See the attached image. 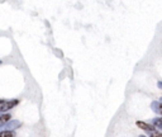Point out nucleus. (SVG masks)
Listing matches in <instances>:
<instances>
[{
	"mask_svg": "<svg viewBox=\"0 0 162 137\" xmlns=\"http://www.w3.org/2000/svg\"><path fill=\"white\" fill-rule=\"evenodd\" d=\"M17 104V102H4L3 104H0V110H9L12 107H14Z\"/></svg>",
	"mask_w": 162,
	"mask_h": 137,
	"instance_id": "nucleus-1",
	"label": "nucleus"
},
{
	"mask_svg": "<svg viewBox=\"0 0 162 137\" xmlns=\"http://www.w3.org/2000/svg\"><path fill=\"white\" fill-rule=\"evenodd\" d=\"M137 126L141 127V128H143L145 131H148V132H153V131H155L152 126H150V125H147V123H143V122H137Z\"/></svg>",
	"mask_w": 162,
	"mask_h": 137,
	"instance_id": "nucleus-2",
	"label": "nucleus"
},
{
	"mask_svg": "<svg viewBox=\"0 0 162 137\" xmlns=\"http://www.w3.org/2000/svg\"><path fill=\"white\" fill-rule=\"evenodd\" d=\"M0 137H14V133L9 132V131H3V132H0Z\"/></svg>",
	"mask_w": 162,
	"mask_h": 137,
	"instance_id": "nucleus-3",
	"label": "nucleus"
},
{
	"mask_svg": "<svg viewBox=\"0 0 162 137\" xmlns=\"http://www.w3.org/2000/svg\"><path fill=\"white\" fill-rule=\"evenodd\" d=\"M9 118H10V115L5 114V115H3L2 118H0V121H2V122H5V121H7V120H9Z\"/></svg>",
	"mask_w": 162,
	"mask_h": 137,
	"instance_id": "nucleus-4",
	"label": "nucleus"
},
{
	"mask_svg": "<svg viewBox=\"0 0 162 137\" xmlns=\"http://www.w3.org/2000/svg\"><path fill=\"white\" fill-rule=\"evenodd\" d=\"M155 125L162 127V120H156V121H155Z\"/></svg>",
	"mask_w": 162,
	"mask_h": 137,
	"instance_id": "nucleus-5",
	"label": "nucleus"
},
{
	"mask_svg": "<svg viewBox=\"0 0 162 137\" xmlns=\"http://www.w3.org/2000/svg\"><path fill=\"white\" fill-rule=\"evenodd\" d=\"M152 137H162V133H160V132H153V133H152Z\"/></svg>",
	"mask_w": 162,
	"mask_h": 137,
	"instance_id": "nucleus-6",
	"label": "nucleus"
},
{
	"mask_svg": "<svg viewBox=\"0 0 162 137\" xmlns=\"http://www.w3.org/2000/svg\"><path fill=\"white\" fill-rule=\"evenodd\" d=\"M160 112H161V113H162V105H161V108H160Z\"/></svg>",
	"mask_w": 162,
	"mask_h": 137,
	"instance_id": "nucleus-7",
	"label": "nucleus"
},
{
	"mask_svg": "<svg viewBox=\"0 0 162 137\" xmlns=\"http://www.w3.org/2000/svg\"><path fill=\"white\" fill-rule=\"evenodd\" d=\"M141 137H145V136H141Z\"/></svg>",
	"mask_w": 162,
	"mask_h": 137,
	"instance_id": "nucleus-8",
	"label": "nucleus"
}]
</instances>
